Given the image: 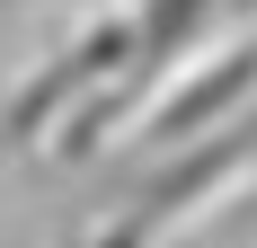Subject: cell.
<instances>
[{
  "label": "cell",
  "instance_id": "6da1fadb",
  "mask_svg": "<svg viewBox=\"0 0 257 248\" xmlns=\"http://www.w3.org/2000/svg\"><path fill=\"white\" fill-rule=\"evenodd\" d=\"M248 169H257V106L239 124H222V133H204V142H186V151H169V160H151V169H133L124 213H115L106 230H89L80 248H160L178 222H195L204 204H222Z\"/></svg>",
  "mask_w": 257,
  "mask_h": 248
},
{
  "label": "cell",
  "instance_id": "7a4b0ae2",
  "mask_svg": "<svg viewBox=\"0 0 257 248\" xmlns=\"http://www.w3.org/2000/svg\"><path fill=\"white\" fill-rule=\"evenodd\" d=\"M248 106H257V36H239L231 53L186 62V71L169 80L151 106H142L133 151H124V177L151 169V160H169V151H186V142H204V133H222V124H239Z\"/></svg>",
  "mask_w": 257,
  "mask_h": 248
},
{
  "label": "cell",
  "instance_id": "3957f363",
  "mask_svg": "<svg viewBox=\"0 0 257 248\" xmlns=\"http://www.w3.org/2000/svg\"><path fill=\"white\" fill-rule=\"evenodd\" d=\"M124 18L142 36V62L151 71H186V53L213 45V27H231V0H133Z\"/></svg>",
  "mask_w": 257,
  "mask_h": 248
},
{
  "label": "cell",
  "instance_id": "277c9868",
  "mask_svg": "<svg viewBox=\"0 0 257 248\" xmlns=\"http://www.w3.org/2000/svg\"><path fill=\"white\" fill-rule=\"evenodd\" d=\"M231 18H257V0H231Z\"/></svg>",
  "mask_w": 257,
  "mask_h": 248
}]
</instances>
